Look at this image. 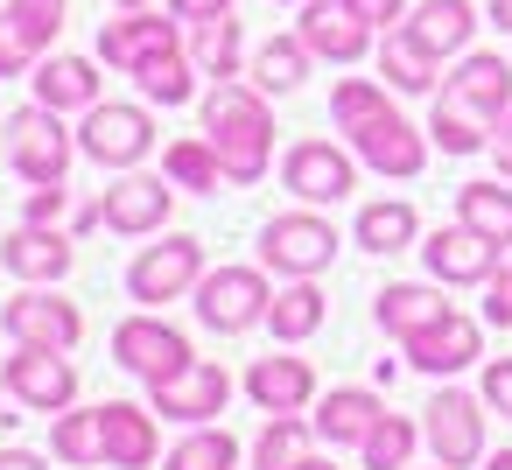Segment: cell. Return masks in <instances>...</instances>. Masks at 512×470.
Listing matches in <instances>:
<instances>
[{
    "mask_svg": "<svg viewBox=\"0 0 512 470\" xmlns=\"http://www.w3.org/2000/svg\"><path fill=\"white\" fill-rule=\"evenodd\" d=\"M0 400H8V379H0ZM0 421H8V414H0Z\"/></svg>",
    "mask_w": 512,
    "mask_h": 470,
    "instance_id": "obj_53",
    "label": "cell"
},
{
    "mask_svg": "<svg viewBox=\"0 0 512 470\" xmlns=\"http://www.w3.org/2000/svg\"><path fill=\"white\" fill-rule=\"evenodd\" d=\"M400 36H407V43H421V50L442 64V57H463V50H470L477 15H470V0H421V8L400 22Z\"/></svg>",
    "mask_w": 512,
    "mask_h": 470,
    "instance_id": "obj_21",
    "label": "cell"
},
{
    "mask_svg": "<svg viewBox=\"0 0 512 470\" xmlns=\"http://www.w3.org/2000/svg\"><path fill=\"white\" fill-rule=\"evenodd\" d=\"M99 428H106V463L113 470H148L162 435H155V414L134 407V400H106L99 407Z\"/></svg>",
    "mask_w": 512,
    "mask_h": 470,
    "instance_id": "obj_23",
    "label": "cell"
},
{
    "mask_svg": "<svg viewBox=\"0 0 512 470\" xmlns=\"http://www.w3.org/2000/svg\"><path fill=\"white\" fill-rule=\"evenodd\" d=\"M50 449L64 456V463H106V428H99V407H64L57 414V428H50Z\"/></svg>",
    "mask_w": 512,
    "mask_h": 470,
    "instance_id": "obj_33",
    "label": "cell"
},
{
    "mask_svg": "<svg viewBox=\"0 0 512 470\" xmlns=\"http://www.w3.org/2000/svg\"><path fill=\"white\" fill-rule=\"evenodd\" d=\"M64 218V183H36V197H29V225H57Z\"/></svg>",
    "mask_w": 512,
    "mask_h": 470,
    "instance_id": "obj_45",
    "label": "cell"
},
{
    "mask_svg": "<svg viewBox=\"0 0 512 470\" xmlns=\"http://www.w3.org/2000/svg\"><path fill=\"white\" fill-rule=\"evenodd\" d=\"M302 78H309V43H302V36L260 43V57H253V85H260V92H295Z\"/></svg>",
    "mask_w": 512,
    "mask_h": 470,
    "instance_id": "obj_36",
    "label": "cell"
},
{
    "mask_svg": "<svg viewBox=\"0 0 512 470\" xmlns=\"http://www.w3.org/2000/svg\"><path fill=\"white\" fill-rule=\"evenodd\" d=\"M281 183L302 197V204H344L358 190V155L330 148V141H295L288 162H281Z\"/></svg>",
    "mask_w": 512,
    "mask_h": 470,
    "instance_id": "obj_11",
    "label": "cell"
},
{
    "mask_svg": "<svg viewBox=\"0 0 512 470\" xmlns=\"http://www.w3.org/2000/svg\"><path fill=\"white\" fill-rule=\"evenodd\" d=\"M113 8H127V15H134V8H148V0H113Z\"/></svg>",
    "mask_w": 512,
    "mask_h": 470,
    "instance_id": "obj_52",
    "label": "cell"
},
{
    "mask_svg": "<svg viewBox=\"0 0 512 470\" xmlns=\"http://www.w3.org/2000/svg\"><path fill=\"white\" fill-rule=\"evenodd\" d=\"M162 176L176 183V190H218V148L211 141H176L169 155H162Z\"/></svg>",
    "mask_w": 512,
    "mask_h": 470,
    "instance_id": "obj_40",
    "label": "cell"
},
{
    "mask_svg": "<svg viewBox=\"0 0 512 470\" xmlns=\"http://www.w3.org/2000/svg\"><path fill=\"white\" fill-rule=\"evenodd\" d=\"M344 8H351L358 22H372V29H393V22H407V0H344Z\"/></svg>",
    "mask_w": 512,
    "mask_h": 470,
    "instance_id": "obj_44",
    "label": "cell"
},
{
    "mask_svg": "<svg viewBox=\"0 0 512 470\" xmlns=\"http://www.w3.org/2000/svg\"><path fill=\"white\" fill-rule=\"evenodd\" d=\"M491 29H505V36H512V0H491Z\"/></svg>",
    "mask_w": 512,
    "mask_h": 470,
    "instance_id": "obj_49",
    "label": "cell"
},
{
    "mask_svg": "<svg viewBox=\"0 0 512 470\" xmlns=\"http://www.w3.org/2000/svg\"><path fill=\"white\" fill-rule=\"evenodd\" d=\"M0 470H50L36 449H0Z\"/></svg>",
    "mask_w": 512,
    "mask_h": 470,
    "instance_id": "obj_48",
    "label": "cell"
},
{
    "mask_svg": "<svg viewBox=\"0 0 512 470\" xmlns=\"http://www.w3.org/2000/svg\"><path fill=\"white\" fill-rule=\"evenodd\" d=\"M190 64H197L204 78H239V22H232V15L190 22Z\"/></svg>",
    "mask_w": 512,
    "mask_h": 470,
    "instance_id": "obj_30",
    "label": "cell"
},
{
    "mask_svg": "<svg viewBox=\"0 0 512 470\" xmlns=\"http://www.w3.org/2000/svg\"><path fill=\"white\" fill-rule=\"evenodd\" d=\"M351 155L365 162V169H379V176H393V183H407V176H421L428 169V141L386 106L379 120H365V127H351Z\"/></svg>",
    "mask_w": 512,
    "mask_h": 470,
    "instance_id": "obj_13",
    "label": "cell"
},
{
    "mask_svg": "<svg viewBox=\"0 0 512 470\" xmlns=\"http://www.w3.org/2000/svg\"><path fill=\"white\" fill-rule=\"evenodd\" d=\"M176 22H211V15H232V0H169Z\"/></svg>",
    "mask_w": 512,
    "mask_h": 470,
    "instance_id": "obj_46",
    "label": "cell"
},
{
    "mask_svg": "<svg viewBox=\"0 0 512 470\" xmlns=\"http://www.w3.org/2000/svg\"><path fill=\"white\" fill-rule=\"evenodd\" d=\"M148 148H155L148 106H113V99H99V106L85 113V127H78V155H92L99 169H134V162H148Z\"/></svg>",
    "mask_w": 512,
    "mask_h": 470,
    "instance_id": "obj_5",
    "label": "cell"
},
{
    "mask_svg": "<svg viewBox=\"0 0 512 470\" xmlns=\"http://www.w3.org/2000/svg\"><path fill=\"white\" fill-rule=\"evenodd\" d=\"M330 260H337V225H330V218H316V211L267 218V232H260V267H274V274H288V281H316Z\"/></svg>",
    "mask_w": 512,
    "mask_h": 470,
    "instance_id": "obj_2",
    "label": "cell"
},
{
    "mask_svg": "<svg viewBox=\"0 0 512 470\" xmlns=\"http://www.w3.org/2000/svg\"><path fill=\"white\" fill-rule=\"evenodd\" d=\"M204 141L218 148L225 183H260L267 162H274V113H267L260 85L218 78L211 99H204Z\"/></svg>",
    "mask_w": 512,
    "mask_h": 470,
    "instance_id": "obj_1",
    "label": "cell"
},
{
    "mask_svg": "<svg viewBox=\"0 0 512 470\" xmlns=\"http://www.w3.org/2000/svg\"><path fill=\"white\" fill-rule=\"evenodd\" d=\"M0 330H8L15 344L78 351L85 316H78V302H64V295H50V288H22V295H8V302H0Z\"/></svg>",
    "mask_w": 512,
    "mask_h": 470,
    "instance_id": "obj_8",
    "label": "cell"
},
{
    "mask_svg": "<svg viewBox=\"0 0 512 470\" xmlns=\"http://www.w3.org/2000/svg\"><path fill=\"white\" fill-rule=\"evenodd\" d=\"M113 358L127 372H141V379H169V372L190 365V337L176 323H162V316H127L113 330Z\"/></svg>",
    "mask_w": 512,
    "mask_h": 470,
    "instance_id": "obj_15",
    "label": "cell"
},
{
    "mask_svg": "<svg viewBox=\"0 0 512 470\" xmlns=\"http://www.w3.org/2000/svg\"><path fill=\"white\" fill-rule=\"evenodd\" d=\"M0 267L22 274V281H64L71 274V239L57 225H22L0 239Z\"/></svg>",
    "mask_w": 512,
    "mask_h": 470,
    "instance_id": "obj_24",
    "label": "cell"
},
{
    "mask_svg": "<svg viewBox=\"0 0 512 470\" xmlns=\"http://www.w3.org/2000/svg\"><path fill=\"white\" fill-rule=\"evenodd\" d=\"M484 470H512V449H498V456H491V463H484Z\"/></svg>",
    "mask_w": 512,
    "mask_h": 470,
    "instance_id": "obj_51",
    "label": "cell"
},
{
    "mask_svg": "<svg viewBox=\"0 0 512 470\" xmlns=\"http://www.w3.org/2000/svg\"><path fill=\"white\" fill-rule=\"evenodd\" d=\"M295 36H302L309 57H323V64H358V57L372 50V22H358L344 0H302Z\"/></svg>",
    "mask_w": 512,
    "mask_h": 470,
    "instance_id": "obj_17",
    "label": "cell"
},
{
    "mask_svg": "<svg viewBox=\"0 0 512 470\" xmlns=\"http://www.w3.org/2000/svg\"><path fill=\"white\" fill-rule=\"evenodd\" d=\"M316 442V421H295V414H274L253 442V470H295Z\"/></svg>",
    "mask_w": 512,
    "mask_h": 470,
    "instance_id": "obj_34",
    "label": "cell"
},
{
    "mask_svg": "<svg viewBox=\"0 0 512 470\" xmlns=\"http://www.w3.org/2000/svg\"><path fill=\"white\" fill-rule=\"evenodd\" d=\"M197 281H204V239H190V232H169L162 246H148L127 267L134 302H176V295H197Z\"/></svg>",
    "mask_w": 512,
    "mask_h": 470,
    "instance_id": "obj_6",
    "label": "cell"
},
{
    "mask_svg": "<svg viewBox=\"0 0 512 470\" xmlns=\"http://www.w3.org/2000/svg\"><path fill=\"white\" fill-rule=\"evenodd\" d=\"M379 414H386L379 393H365V386H330L323 407H316V435H323L330 449H358V442L372 435Z\"/></svg>",
    "mask_w": 512,
    "mask_h": 470,
    "instance_id": "obj_26",
    "label": "cell"
},
{
    "mask_svg": "<svg viewBox=\"0 0 512 470\" xmlns=\"http://www.w3.org/2000/svg\"><path fill=\"white\" fill-rule=\"evenodd\" d=\"M64 36V0H8L0 8V78H22Z\"/></svg>",
    "mask_w": 512,
    "mask_h": 470,
    "instance_id": "obj_9",
    "label": "cell"
},
{
    "mask_svg": "<svg viewBox=\"0 0 512 470\" xmlns=\"http://www.w3.org/2000/svg\"><path fill=\"white\" fill-rule=\"evenodd\" d=\"M421 260H428V274H435L442 288H477V281H491V274H498V246H491L484 232H470L463 218H456V225H442V232L421 246Z\"/></svg>",
    "mask_w": 512,
    "mask_h": 470,
    "instance_id": "obj_16",
    "label": "cell"
},
{
    "mask_svg": "<svg viewBox=\"0 0 512 470\" xmlns=\"http://www.w3.org/2000/svg\"><path fill=\"white\" fill-rule=\"evenodd\" d=\"M29 85L50 113H92L99 106V64L92 57H43Z\"/></svg>",
    "mask_w": 512,
    "mask_h": 470,
    "instance_id": "obj_25",
    "label": "cell"
},
{
    "mask_svg": "<svg viewBox=\"0 0 512 470\" xmlns=\"http://www.w3.org/2000/svg\"><path fill=\"white\" fill-rule=\"evenodd\" d=\"M267 274L260 267H218L197 281V323L218 330V337H239L253 323H267Z\"/></svg>",
    "mask_w": 512,
    "mask_h": 470,
    "instance_id": "obj_4",
    "label": "cell"
},
{
    "mask_svg": "<svg viewBox=\"0 0 512 470\" xmlns=\"http://www.w3.org/2000/svg\"><path fill=\"white\" fill-rule=\"evenodd\" d=\"M414 442H421V428H414L407 414H379V421H372V435L358 442V456H365V470H407Z\"/></svg>",
    "mask_w": 512,
    "mask_h": 470,
    "instance_id": "obj_38",
    "label": "cell"
},
{
    "mask_svg": "<svg viewBox=\"0 0 512 470\" xmlns=\"http://www.w3.org/2000/svg\"><path fill=\"white\" fill-rule=\"evenodd\" d=\"M148 400H155V414H169V421H218L225 414V400H232V379H225V365H204V358H190L183 372H169V379H148Z\"/></svg>",
    "mask_w": 512,
    "mask_h": 470,
    "instance_id": "obj_12",
    "label": "cell"
},
{
    "mask_svg": "<svg viewBox=\"0 0 512 470\" xmlns=\"http://www.w3.org/2000/svg\"><path fill=\"white\" fill-rule=\"evenodd\" d=\"M421 435H428V449H435L442 470H470V463L484 456V400L442 386V393L421 407Z\"/></svg>",
    "mask_w": 512,
    "mask_h": 470,
    "instance_id": "obj_7",
    "label": "cell"
},
{
    "mask_svg": "<svg viewBox=\"0 0 512 470\" xmlns=\"http://www.w3.org/2000/svg\"><path fill=\"white\" fill-rule=\"evenodd\" d=\"M162 50H176V22H162V15H148V8H134L127 22H106L99 29V57L113 64V71H141L148 57H162Z\"/></svg>",
    "mask_w": 512,
    "mask_h": 470,
    "instance_id": "obj_20",
    "label": "cell"
},
{
    "mask_svg": "<svg viewBox=\"0 0 512 470\" xmlns=\"http://www.w3.org/2000/svg\"><path fill=\"white\" fill-rule=\"evenodd\" d=\"M428 134H435V148L442 155H477V148H491V120H477L470 106H456L449 92H435V120H428Z\"/></svg>",
    "mask_w": 512,
    "mask_h": 470,
    "instance_id": "obj_31",
    "label": "cell"
},
{
    "mask_svg": "<svg viewBox=\"0 0 512 470\" xmlns=\"http://www.w3.org/2000/svg\"><path fill=\"white\" fill-rule=\"evenodd\" d=\"M295 470H337V463H330V456H302Z\"/></svg>",
    "mask_w": 512,
    "mask_h": 470,
    "instance_id": "obj_50",
    "label": "cell"
},
{
    "mask_svg": "<svg viewBox=\"0 0 512 470\" xmlns=\"http://www.w3.org/2000/svg\"><path fill=\"white\" fill-rule=\"evenodd\" d=\"M484 358V323L477 316H442V323H428L421 337H407V365L414 372H435V379H449V372H463V365H477Z\"/></svg>",
    "mask_w": 512,
    "mask_h": 470,
    "instance_id": "obj_18",
    "label": "cell"
},
{
    "mask_svg": "<svg viewBox=\"0 0 512 470\" xmlns=\"http://www.w3.org/2000/svg\"><path fill=\"white\" fill-rule=\"evenodd\" d=\"M456 218H463L470 232H484L491 246H512V190H498V183H463V190H456Z\"/></svg>",
    "mask_w": 512,
    "mask_h": 470,
    "instance_id": "obj_29",
    "label": "cell"
},
{
    "mask_svg": "<svg viewBox=\"0 0 512 470\" xmlns=\"http://www.w3.org/2000/svg\"><path fill=\"white\" fill-rule=\"evenodd\" d=\"M8 393L29 407V414H64L71 400H78V365L64 358V351H43V344H15V358H8Z\"/></svg>",
    "mask_w": 512,
    "mask_h": 470,
    "instance_id": "obj_10",
    "label": "cell"
},
{
    "mask_svg": "<svg viewBox=\"0 0 512 470\" xmlns=\"http://www.w3.org/2000/svg\"><path fill=\"white\" fill-rule=\"evenodd\" d=\"M71 155H78V141L64 134V120H57L43 99H36V106H22V113L8 120V162H15V176H22V183H64Z\"/></svg>",
    "mask_w": 512,
    "mask_h": 470,
    "instance_id": "obj_3",
    "label": "cell"
},
{
    "mask_svg": "<svg viewBox=\"0 0 512 470\" xmlns=\"http://www.w3.org/2000/svg\"><path fill=\"white\" fill-rule=\"evenodd\" d=\"M484 323L512 330V274H505V267H498V274L484 281Z\"/></svg>",
    "mask_w": 512,
    "mask_h": 470,
    "instance_id": "obj_42",
    "label": "cell"
},
{
    "mask_svg": "<svg viewBox=\"0 0 512 470\" xmlns=\"http://www.w3.org/2000/svg\"><path fill=\"white\" fill-rule=\"evenodd\" d=\"M190 71H197V64H190V50L176 43V50H162V57H148V64L134 71V85H141V92H148L155 106H183V99L197 92V85H190Z\"/></svg>",
    "mask_w": 512,
    "mask_h": 470,
    "instance_id": "obj_37",
    "label": "cell"
},
{
    "mask_svg": "<svg viewBox=\"0 0 512 470\" xmlns=\"http://www.w3.org/2000/svg\"><path fill=\"white\" fill-rule=\"evenodd\" d=\"M393 99H386V85H372V78H344L337 92H330V120L351 134V127H365V120H379Z\"/></svg>",
    "mask_w": 512,
    "mask_h": 470,
    "instance_id": "obj_41",
    "label": "cell"
},
{
    "mask_svg": "<svg viewBox=\"0 0 512 470\" xmlns=\"http://www.w3.org/2000/svg\"><path fill=\"white\" fill-rule=\"evenodd\" d=\"M484 407H498L512 421V358H491L484 365Z\"/></svg>",
    "mask_w": 512,
    "mask_h": 470,
    "instance_id": "obj_43",
    "label": "cell"
},
{
    "mask_svg": "<svg viewBox=\"0 0 512 470\" xmlns=\"http://www.w3.org/2000/svg\"><path fill=\"white\" fill-rule=\"evenodd\" d=\"M267 330H274L281 344L316 337V330H323V288H316V281H288V288L267 302Z\"/></svg>",
    "mask_w": 512,
    "mask_h": 470,
    "instance_id": "obj_28",
    "label": "cell"
},
{
    "mask_svg": "<svg viewBox=\"0 0 512 470\" xmlns=\"http://www.w3.org/2000/svg\"><path fill=\"white\" fill-rule=\"evenodd\" d=\"M169 211H176V183H162V176H127V183H113V190L99 197V225L120 232V239L162 232Z\"/></svg>",
    "mask_w": 512,
    "mask_h": 470,
    "instance_id": "obj_14",
    "label": "cell"
},
{
    "mask_svg": "<svg viewBox=\"0 0 512 470\" xmlns=\"http://www.w3.org/2000/svg\"><path fill=\"white\" fill-rule=\"evenodd\" d=\"M442 92H449L456 106H470L477 120H491V127H498V120L512 113V64H505V57H491V50H470Z\"/></svg>",
    "mask_w": 512,
    "mask_h": 470,
    "instance_id": "obj_19",
    "label": "cell"
},
{
    "mask_svg": "<svg viewBox=\"0 0 512 470\" xmlns=\"http://www.w3.org/2000/svg\"><path fill=\"white\" fill-rule=\"evenodd\" d=\"M379 78H386L393 92H435V57H428L421 43H407V36H386Z\"/></svg>",
    "mask_w": 512,
    "mask_h": 470,
    "instance_id": "obj_39",
    "label": "cell"
},
{
    "mask_svg": "<svg viewBox=\"0 0 512 470\" xmlns=\"http://www.w3.org/2000/svg\"><path fill=\"white\" fill-rule=\"evenodd\" d=\"M491 155H498V169H505V176H512V113H505V120H498V134H491Z\"/></svg>",
    "mask_w": 512,
    "mask_h": 470,
    "instance_id": "obj_47",
    "label": "cell"
},
{
    "mask_svg": "<svg viewBox=\"0 0 512 470\" xmlns=\"http://www.w3.org/2000/svg\"><path fill=\"white\" fill-rule=\"evenodd\" d=\"M246 393L260 414H302L316 400V372H309V358H253Z\"/></svg>",
    "mask_w": 512,
    "mask_h": 470,
    "instance_id": "obj_22",
    "label": "cell"
},
{
    "mask_svg": "<svg viewBox=\"0 0 512 470\" xmlns=\"http://www.w3.org/2000/svg\"><path fill=\"white\" fill-rule=\"evenodd\" d=\"M449 316V302H442V288H421V281H393V288H379V330L386 337H421L428 323H442Z\"/></svg>",
    "mask_w": 512,
    "mask_h": 470,
    "instance_id": "obj_27",
    "label": "cell"
},
{
    "mask_svg": "<svg viewBox=\"0 0 512 470\" xmlns=\"http://www.w3.org/2000/svg\"><path fill=\"white\" fill-rule=\"evenodd\" d=\"M239 463V435H225V428H211V421H197L169 456H162V470H232Z\"/></svg>",
    "mask_w": 512,
    "mask_h": 470,
    "instance_id": "obj_35",
    "label": "cell"
},
{
    "mask_svg": "<svg viewBox=\"0 0 512 470\" xmlns=\"http://www.w3.org/2000/svg\"><path fill=\"white\" fill-rule=\"evenodd\" d=\"M414 232H421V218H414V204H400V197L358 211V246H365V253H400V246H414Z\"/></svg>",
    "mask_w": 512,
    "mask_h": 470,
    "instance_id": "obj_32",
    "label": "cell"
}]
</instances>
